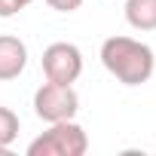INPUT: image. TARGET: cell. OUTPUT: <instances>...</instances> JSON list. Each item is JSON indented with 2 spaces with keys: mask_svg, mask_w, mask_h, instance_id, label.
<instances>
[{
  "mask_svg": "<svg viewBox=\"0 0 156 156\" xmlns=\"http://www.w3.org/2000/svg\"><path fill=\"white\" fill-rule=\"evenodd\" d=\"M101 64L122 86H141L156 70L153 49L135 37H107L101 43Z\"/></svg>",
  "mask_w": 156,
  "mask_h": 156,
  "instance_id": "6da1fadb",
  "label": "cell"
},
{
  "mask_svg": "<svg viewBox=\"0 0 156 156\" xmlns=\"http://www.w3.org/2000/svg\"><path fill=\"white\" fill-rule=\"evenodd\" d=\"M86 150H89V135L73 119L49 122V129L28 144V156H83Z\"/></svg>",
  "mask_w": 156,
  "mask_h": 156,
  "instance_id": "7a4b0ae2",
  "label": "cell"
},
{
  "mask_svg": "<svg viewBox=\"0 0 156 156\" xmlns=\"http://www.w3.org/2000/svg\"><path fill=\"white\" fill-rule=\"evenodd\" d=\"M80 110V95L73 92V86L67 83H52L46 80L37 92H34V113L43 122H61V119H73Z\"/></svg>",
  "mask_w": 156,
  "mask_h": 156,
  "instance_id": "3957f363",
  "label": "cell"
},
{
  "mask_svg": "<svg viewBox=\"0 0 156 156\" xmlns=\"http://www.w3.org/2000/svg\"><path fill=\"white\" fill-rule=\"evenodd\" d=\"M43 73L52 83L73 86L83 73V52L73 43H52L43 49Z\"/></svg>",
  "mask_w": 156,
  "mask_h": 156,
  "instance_id": "277c9868",
  "label": "cell"
},
{
  "mask_svg": "<svg viewBox=\"0 0 156 156\" xmlns=\"http://www.w3.org/2000/svg\"><path fill=\"white\" fill-rule=\"evenodd\" d=\"M25 67H28V46L12 34H0V80L3 83L16 80Z\"/></svg>",
  "mask_w": 156,
  "mask_h": 156,
  "instance_id": "5b68a950",
  "label": "cell"
},
{
  "mask_svg": "<svg viewBox=\"0 0 156 156\" xmlns=\"http://www.w3.org/2000/svg\"><path fill=\"white\" fill-rule=\"evenodd\" d=\"M126 22L135 31H156V0H126Z\"/></svg>",
  "mask_w": 156,
  "mask_h": 156,
  "instance_id": "8992f818",
  "label": "cell"
},
{
  "mask_svg": "<svg viewBox=\"0 0 156 156\" xmlns=\"http://www.w3.org/2000/svg\"><path fill=\"white\" fill-rule=\"evenodd\" d=\"M19 129H22L19 116H16L9 107H0V156H6V153H9L12 141L19 138Z\"/></svg>",
  "mask_w": 156,
  "mask_h": 156,
  "instance_id": "52a82bcc",
  "label": "cell"
},
{
  "mask_svg": "<svg viewBox=\"0 0 156 156\" xmlns=\"http://www.w3.org/2000/svg\"><path fill=\"white\" fill-rule=\"evenodd\" d=\"M34 0H0V19H9L16 12H22L25 6H31Z\"/></svg>",
  "mask_w": 156,
  "mask_h": 156,
  "instance_id": "ba28073f",
  "label": "cell"
},
{
  "mask_svg": "<svg viewBox=\"0 0 156 156\" xmlns=\"http://www.w3.org/2000/svg\"><path fill=\"white\" fill-rule=\"evenodd\" d=\"M46 3L55 9V12H76L83 6V0H46Z\"/></svg>",
  "mask_w": 156,
  "mask_h": 156,
  "instance_id": "9c48e42d",
  "label": "cell"
}]
</instances>
